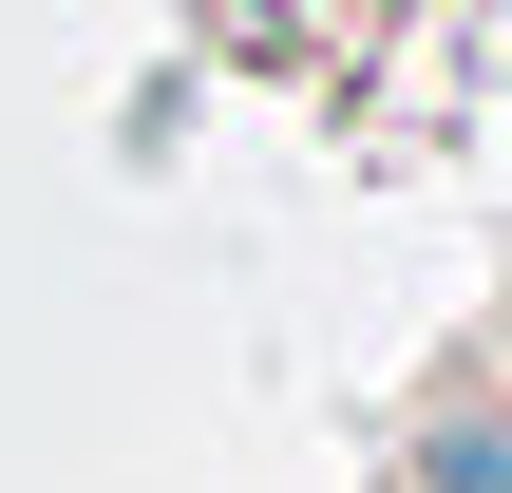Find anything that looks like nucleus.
Wrapping results in <instances>:
<instances>
[{
	"label": "nucleus",
	"instance_id": "nucleus-1",
	"mask_svg": "<svg viewBox=\"0 0 512 493\" xmlns=\"http://www.w3.org/2000/svg\"><path fill=\"white\" fill-rule=\"evenodd\" d=\"M437 493H512V418H437Z\"/></svg>",
	"mask_w": 512,
	"mask_h": 493
}]
</instances>
